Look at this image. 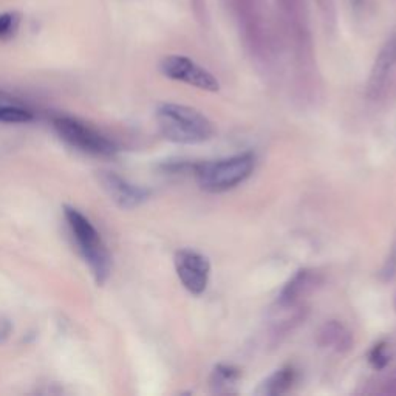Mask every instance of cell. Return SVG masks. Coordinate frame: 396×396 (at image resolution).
<instances>
[{"mask_svg":"<svg viewBox=\"0 0 396 396\" xmlns=\"http://www.w3.org/2000/svg\"><path fill=\"white\" fill-rule=\"evenodd\" d=\"M99 183L107 196L121 210H135L150 198V189L127 182L126 178L115 174V172H101Z\"/></svg>","mask_w":396,"mask_h":396,"instance_id":"ba28073f","label":"cell"},{"mask_svg":"<svg viewBox=\"0 0 396 396\" xmlns=\"http://www.w3.org/2000/svg\"><path fill=\"white\" fill-rule=\"evenodd\" d=\"M308 316L307 304L282 307L277 305L274 316L271 319V337L276 342L282 341L284 337L291 335L294 330L305 322Z\"/></svg>","mask_w":396,"mask_h":396,"instance_id":"30bf717a","label":"cell"},{"mask_svg":"<svg viewBox=\"0 0 396 396\" xmlns=\"http://www.w3.org/2000/svg\"><path fill=\"white\" fill-rule=\"evenodd\" d=\"M365 93L374 104L386 103L396 95V31L374 59Z\"/></svg>","mask_w":396,"mask_h":396,"instance_id":"5b68a950","label":"cell"},{"mask_svg":"<svg viewBox=\"0 0 396 396\" xmlns=\"http://www.w3.org/2000/svg\"><path fill=\"white\" fill-rule=\"evenodd\" d=\"M64 217L67 220L70 233L78 244L84 262L89 265L91 276L98 285H104L112 272V256L98 229L76 207L64 206Z\"/></svg>","mask_w":396,"mask_h":396,"instance_id":"7a4b0ae2","label":"cell"},{"mask_svg":"<svg viewBox=\"0 0 396 396\" xmlns=\"http://www.w3.org/2000/svg\"><path fill=\"white\" fill-rule=\"evenodd\" d=\"M369 362L372 364L373 369L383 370L387 367V364L390 362V356H388L387 351V344L379 342L374 345V347L369 353Z\"/></svg>","mask_w":396,"mask_h":396,"instance_id":"9a60e30c","label":"cell"},{"mask_svg":"<svg viewBox=\"0 0 396 396\" xmlns=\"http://www.w3.org/2000/svg\"><path fill=\"white\" fill-rule=\"evenodd\" d=\"M13 333V323L8 318L5 316H0V344H3L5 341H8V337Z\"/></svg>","mask_w":396,"mask_h":396,"instance_id":"ac0fdd59","label":"cell"},{"mask_svg":"<svg viewBox=\"0 0 396 396\" xmlns=\"http://www.w3.org/2000/svg\"><path fill=\"white\" fill-rule=\"evenodd\" d=\"M33 112L28 109L22 101L0 90V122L22 124V122L33 121Z\"/></svg>","mask_w":396,"mask_h":396,"instance_id":"7c38bea8","label":"cell"},{"mask_svg":"<svg viewBox=\"0 0 396 396\" xmlns=\"http://www.w3.org/2000/svg\"><path fill=\"white\" fill-rule=\"evenodd\" d=\"M316 344L321 349H330L336 353H347L355 344L351 331L341 321H327L316 333Z\"/></svg>","mask_w":396,"mask_h":396,"instance_id":"8fae6325","label":"cell"},{"mask_svg":"<svg viewBox=\"0 0 396 396\" xmlns=\"http://www.w3.org/2000/svg\"><path fill=\"white\" fill-rule=\"evenodd\" d=\"M240 373L237 369L231 365H219L215 367L214 374H212V386L217 388H228L233 386L237 379H239Z\"/></svg>","mask_w":396,"mask_h":396,"instance_id":"5bb4252c","label":"cell"},{"mask_svg":"<svg viewBox=\"0 0 396 396\" xmlns=\"http://www.w3.org/2000/svg\"><path fill=\"white\" fill-rule=\"evenodd\" d=\"M158 127L166 140L177 144H201L215 135L214 122L189 105L166 103L156 107Z\"/></svg>","mask_w":396,"mask_h":396,"instance_id":"6da1fadb","label":"cell"},{"mask_svg":"<svg viewBox=\"0 0 396 396\" xmlns=\"http://www.w3.org/2000/svg\"><path fill=\"white\" fill-rule=\"evenodd\" d=\"M52 122L61 140L79 152L93 156H113L118 152L117 144L82 121L71 117H54Z\"/></svg>","mask_w":396,"mask_h":396,"instance_id":"277c9868","label":"cell"},{"mask_svg":"<svg viewBox=\"0 0 396 396\" xmlns=\"http://www.w3.org/2000/svg\"><path fill=\"white\" fill-rule=\"evenodd\" d=\"M161 73L174 79V81L184 82L192 87L205 90V91H219L220 90V82L211 71L203 68L196 61L189 59L186 56L179 54H170L166 56L160 64Z\"/></svg>","mask_w":396,"mask_h":396,"instance_id":"8992f818","label":"cell"},{"mask_svg":"<svg viewBox=\"0 0 396 396\" xmlns=\"http://www.w3.org/2000/svg\"><path fill=\"white\" fill-rule=\"evenodd\" d=\"M395 274H396V244L392 248L390 256L387 257L383 270H381V277H383V280H386V282H388V280H392L395 277Z\"/></svg>","mask_w":396,"mask_h":396,"instance_id":"e0dca14e","label":"cell"},{"mask_svg":"<svg viewBox=\"0 0 396 396\" xmlns=\"http://www.w3.org/2000/svg\"><path fill=\"white\" fill-rule=\"evenodd\" d=\"M298 373L293 367H282V369L276 370L270 378H266L257 393L265 396H280L291 390V387L296 384Z\"/></svg>","mask_w":396,"mask_h":396,"instance_id":"4fadbf2b","label":"cell"},{"mask_svg":"<svg viewBox=\"0 0 396 396\" xmlns=\"http://www.w3.org/2000/svg\"><path fill=\"white\" fill-rule=\"evenodd\" d=\"M323 284L321 272L314 270H299L288 282L284 285L282 291L279 293L277 305L291 307L305 304V300L313 293L319 290Z\"/></svg>","mask_w":396,"mask_h":396,"instance_id":"9c48e42d","label":"cell"},{"mask_svg":"<svg viewBox=\"0 0 396 396\" xmlns=\"http://www.w3.org/2000/svg\"><path fill=\"white\" fill-rule=\"evenodd\" d=\"M381 395H390V396H396V376L387 379L386 383H383V387L379 390Z\"/></svg>","mask_w":396,"mask_h":396,"instance_id":"d6986e66","label":"cell"},{"mask_svg":"<svg viewBox=\"0 0 396 396\" xmlns=\"http://www.w3.org/2000/svg\"><path fill=\"white\" fill-rule=\"evenodd\" d=\"M19 17L14 13L0 14V39L10 38V36L17 30Z\"/></svg>","mask_w":396,"mask_h":396,"instance_id":"2e32d148","label":"cell"},{"mask_svg":"<svg viewBox=\"0 0 396 396\" xmlns=\"http://www.w3.org/2000/svg\"><path fill=\"white\" fill-rule=\"evenodd\" d=\"M256 163L253 152H243L217 161L193 163L191 174L197 178L201 189L220 193L247 182L256 169Z\"/></svg>","mask_w":396,"mask_h":396,"instance_id":"3957f363","label":"cell"},{"mask_svg":"<svg viewBox=\"0 0 396 396\" xmlns=\"http://www.w3.org/2000/svg\"><path fill=\"white\" fill-rule=\"evenodd\" d=\"M174 262L177 276L186 290L196 296L203 294L211 277L210 258L198 251L184 248L177 251Z\"/></svg>","mask_w":396,"mask_h":396,"instance_id":"52a82bcc","label":"cell"}]
</instances>
